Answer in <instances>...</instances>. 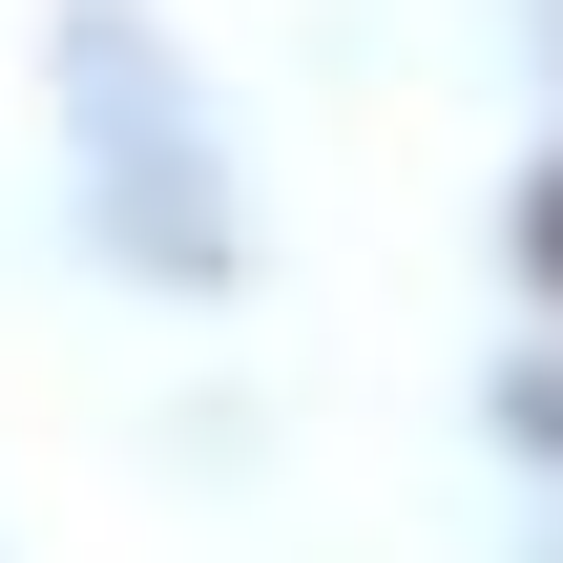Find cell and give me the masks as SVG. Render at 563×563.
<instances>
[{
    "mask_svg": "<svg viewBox=\"0 0 563 563\" xmlns=\"http://www.w3.org/2000/svg\"><path fill=\"white\" fill-rule=\"evenodd\" d=\"M63 63H84V146H125V167H146V251L209 292V188H188V125H167V63H146L104 0H84V42H63Z\"/></svg>",
    "mask_w": 563,
    "mask_h": 563,
    "instance_id": "6da1fadb",
    "label": "cell"
},
{
    "mask_svg": "<svg viewBox=\"0 0 563 563\" xmlns=\"http://www.w3.org/2000/svg\"><path fill=\"white\" fill-rule=\"evenodd\" d=\"M522 272H543V292H563V167H543V188H522Z\"/></svg>",
    "mask_w": 563,
    "mask_h": 563,
    "instance_id": "7a4b0ae2",
    "label": "cell"
}]
</instances>
